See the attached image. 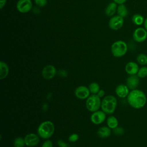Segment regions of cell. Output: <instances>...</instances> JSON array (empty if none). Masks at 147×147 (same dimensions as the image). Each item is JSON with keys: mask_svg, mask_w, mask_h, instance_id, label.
<instances>
[{"mask_svg": "<svg viewBox=\"0 0 147 147\" xmlns=\"http://www.w3.org/2000/svg\"><path fill=\"white\" fill-rule=\"evenodd\" d=\"M127 103L133 109H140L146 103L147 98L145 94L140 90H131L126 98Z\"/></svg>", "mask_w": 147, "mask_h": 147, "instance_id": "1", "label": "cell"}, {"mask_svg": "<svg viewBox=\"0 0 147 147\" xmlns=\"http://www.w3.org/2000/svg\"><path fill=\"white\" fill-rule=\"evenodd\" d=\"M37 131L40 137L45 140L49 139L54 133V124L51 121H45L39 125Z\"/></svg>", "mask_w": 147, "mask_h": 147, "instance_id": "2", "label": "cell"}, {"mask_svg": "<svg viewBox=\"0 0 147 147\" xmlns=\"http://www.w3.org/2000/svg\"><path fill=\"white\" fill-rule=\"evenodd\" d=\"M117 105V100L113 95H107L101 101L102 110L106 114H112L115 111Z\"/></svg>", "mask_w": 147, "mask_h": 147, "instance_id": "3", "label": "cell"}, {"mask_svg": "<svg viewBox=\"0 0 147 147\" xmlns=\"http://www.w3.org/2000/svg\"><path fill=\"white\" fill-rule=\"evenodd\" d=\"M127 51V45L126 43L122 40L114 42L111 47V52L115 57H121L123 56Z\"/></svg>", "mask_w": 147, "mask_h": 147, "instance_id": "4", "label": "cell"}, {"mask_svg": "<svg viewBox=\"0 0 147 147\" xmlns=\"http://www.w3.org/2000/svg\"><path fill=\"white\" fill-rule=\"evenodd\" d=\"M86 107L90 112H95L99 110L101 107V100L96 94H92L90 95L86 101Z\"/></svg>", "mask_w": 147, "mask_h": 147, "instance_id": "5", "label": "cell"}, {"mask_svg": "<svg viewBox=\"0 0 147 147\" xmlns=\"http://www.w3.org/2000/svg\"><path fill=\"white\" fill-rule=\"evenodd\" d=\"M133 40L137 42H142L147 38V30L145 28H137L133 33Z\"/></svg>", "mask_w": 147, "mask_h": 147, "instance_id": "6", "label": "cell"}, {"mask_svg": "<svg viewBox=\"0 0 147 147\" xmlns=\"http://www.w3.org/2000/svg\"><path fill=\"white\" fill-rule=\"evenodd\" d=\"M123 18L117 15L112 17L109 21V28L114 30H117L121 29L123 25Z\"/></svg>", "mask_w": 147, "mask_h": 147, "instance_id": "7", "label": "cell"}, {"mask_svg": "<svg viewBox=\"0 0 147 147\" xmlns=\"http://www.w3.org/2000/svg\"><path fill=\"white\" fill-rule=\"evenodd\" d=\"M106 114L102 110H97L91 114L90 121L95 125H100L105 121Z\"/></svg>", "mask_w": 147, "mask_h": 147, "instance_id": "8", "label": "cell"}, {"mask_svg": "<svg viewBox=\"0 0 147 147\" xmlns=\"http://www.w3.org/2000/svg\"><path fill=\"white\" fill-rule=\"evenodd\" d=\"M16 7L20 13H26L32 9V2L31 0H18Z\"/></svg>", "mask_w": 147, "mask_h": 147, "instance_id": "9", "label": "cell"}, {"mask_svg": "<svg viewBox=\"0 0 147 147\" xmlns=\"http://www.w3.org/2000/svg\"><path fill=\"white\" fill-rule=\"evenodd\" d=\"M56 72V69L53 65H47L43 68L41 74L44 79L46 80H51L55 76Z\"/></svg>", "mask_w": 147, "mask_h": 147, "instance_id": "10", "label": "cell"}, {"mask_svg": "<svg viewBox=\"0 0 147 147\" xmlns=\"http://www.w3.org/2000/svg\"><path fill=\"white\" fill-rule=\"evenodd\" d=\"M25 145L29 147H33L38 145L40 142L39 136L35 133H29L24 137Z\"/></svg>", "mask_w": 147, "mask_h": 147, "instance_id": "11", "label": "cell"}, {"mask_svg": "<svg viewBox=\"0 0 147 147\" xmlns=\"http://www.w3.org/2000/svg\"><path fill=\"white\" fill-rule=\"evenodd\" d=\"M75 95L79 99H86L90 94L88 87L84 86H80L75 90Z\"/></svg>", "mask_w": 147, "mask_h": 147, "instance_id": "12", "label": "cell"}, {"mask_svg": "<svg viewBox=\"0 0 147 147\" xmlns=\"http://www.w3.org/2000/svg\"><path fill=\"white\" fill-rule=\"evenodd\" d=\"M140 78L137 75H129L126 80V84L130 90L137 89L140 84Z\"/></svg>", "mask_w": 147, "mask_h": 147, "instance_id": "13", "label": "cell"}, {"mask_svg": "<svg viewBox=\"0 0 147 147\" xmlns=\"http://www.w3.org/2000/svg\"><path fill=\"white\" fill-rule=\"evenodd\" d=\"M115 92L118 97L121 98H127L128 94H129L130 89L128 88L126 84H119L116 87Z\"/></svg>", "mask_w": 147, "mask_h": 147, "instance_id": "14", "label": "cell"}, {"mask_svg": "<svg viewBox=\"0 0 147 147\" xmlns=\"http://www.w3.org/2000/svg\"><path fill=\"white\" fill-rule=\"evenodd\" d=\"M139 68L140 67L138 63L134 61H129L126 64L125 70L129 75H137Z\"/></svg>", "mask_w": 147, "mask_h": 147, "instance_id": "15", "label": "cell"}, {"mask_svg": "<svg viewBox=\"0 0 147 147\" xmlns=\"http://www.w3.org/2000/svg\"><path fill=\"white\" fill-rule=\"evenodd\" d=\"M111 133V130L108 126H102L97 130L98 136L102 138H105L110 137Z\"/></svg>", "mask_w": 147, "mask_h": 147, "instance_id": "16", "label": "cell"}, {"mask_svg": "<svg viewBox=\"0 0 147 147\" xmlns=\"http://www.w3.org/2000/svg\"><path fill=\"white\" fill-rule=\"evenodd\" d=\"M9 72V68L7 64L1 61L0 62V79L1 80L6 78Z\"/></svg>", "mask_w": 147, "mask_h": 147, "instance_id": "17", "label": "cell"}, {"mask_svg": "<svg viewBox=\"0 0 147 147\" xmlns=\"http://www.w3.org/2000/svg\"><path fill=\"white\" fill-rule=\"evenodd\" d=\"M117 9V3L114 2L110 3L105 9V14L109 17H111L114 14Z\"/></svg>", "mask_w": 147, "mask_h": 147, "instance_id": "18", "label": "cell"}, {"mask_svg": "<svg viewBox=\"0 0 147 147\" xmlns=\"http://www.w3.org/2000/svg\"><path fill=\"white\" fill-rule=\"evenodd\" d=\"M107 125L111 129H114L118 126V121L117 118L113 115H110L107 118Z\"/></svg>", "mask_w": 147, "mask_h": 147, "instance_id": "19", "label": "cell"}, {"mask_svg": "<svg viewBox=\"0 0 147 147\" xmlns=\"http://www.w3.org/2000/svg\"><path fill=\"white\" fill-rule=\"evenodd\" d=\"M131 21L134 25L140 26V25H141L142 24H144L145 19L142 15H141L140 14L136 13L132 16Z\"/></svg>", "mask_w": 147, "mask_h": 147, "instance_id": "20", "label": "cell"}, {"mask_svg": "<svg viewBox=\"0 0 147 147\" xmlns=\"http://www.w3.org/2000/svg\"><path fill=\"white\" fill-rule=\"evenodd\" d=\"M117 12L118 16L124 18L126 17L128 14V10L126 7V6L123 4H120L117 6Z\"/></svg>", "mask_w": 147, "mask_h": 147, "instance_id": "21", "label": "cell"}, {"mask_svg": "<svg viewBox=\"0 0 147 147\" xmlns=\"http://www.w3.org/2000/svg\"><path fill=\"white\" fill-rule=\"evenodd\" d=\"M137 62L138 64L144 66L147 65V55L145 53H140L136 57Z\"/></svg>", "mask_w": 147, "mask_h": 147, "instance_id": "22", "label": "cell"}, {"mask_svg": "<svg viewBox=\"0 0 147 147\" xmlns=\"http://www.w3.org/2000/svg\"><path fill=\"white\" fill-rule=\"evenodd\" d=\"M88 89L92 94H96L100 90V86L96 82H92L88 86Z\"/></svg>", "mask_w": 147, "mask_h": 147, "instance_id": "23", "label": "cell"}, {"mask_svg": "<svg viewBox=\"0 0 147 147\" xmlns=\"http://www.w3.org/2000/svg\"><path fill=\"white\" fill-rule=\"evenodd\" d=\"M13 145L14 147H24L25 145L24 138L21 137L16 138L13 141Z\"/></svg>", "mask_w": 147, "mask_h": 147, "instance_id": "24", "label": "cell"}, {"mask_svg": "<svg viewBox=\"0 0 147 147\" xmlns=\"http://www.w3.org/2000/svg\"><path fill=\"white\" fill-rule=\"evenodd\" d=\"M137 75L140 78H144L147 76V67L145 65L142 66L139 68Z\"/></svg>", "mask_w": 147, "mask_h": 147, "instance_id": "25", "label": "cell"}, {"mask_svg": "<svg viewBox=\"0 0 147 147\" xmlns=\"http://www.w3.org/2000/svg\"><path fill=\"white\" fill-rule=\"evenodd\" d=\"M113 131L115 134H116L117 136H122L123 134V133L125 132V130L122 127L117 126L115 129H113Z\"/></svg>", "mask_w": 147, "mask_h": 147, "instance_id": "26", "label": "cell"}, {"mask_svg": "<svg viewBox=\"0 0 147 147\" xmlns=\"http://www.w3.org/2000/svg\"><path fill=\"white\" fill-rule=\"evenodd\" d=\"M78 139H79V135L76 133L71 134L68 137V140L71 142H75L78 140Z\"/></svg>", "mask_w": 147, "mask_h": 147, "instance_id": "27", "label": "cell"}, {"mask_svg": "<svg viewBox=\"0 0 147 147\" xmlns=\"http://www.w3.org/2000/svg\"><path fill=\"white\" fill-rule=\"evenodd\" d=\"M35 3L39 7H44L47 3V0H34Z\"/></svg>", "mask_w": 147, "mask_h": 147, "instance_id": "28", "label": "cell"}, {"mask_svg": "<svg viewBox=\"0 0 147 147\" xmlns=\"http://www.w3.org/2000/svg\"><path fill=\"white\" fill-rule=\"evenodd\" d=\"M41 147H53L52 142L51 140L47 139L44 141Z\"/></svg>", "mask_w": 147, "mask_h": 147, "instance_id": "29", "label": "cell"}, {"mask_svg": "<svg viewBox=\"0 0 147 147\" xmlns=\"http://www.w3.org/2000/svg\"><path fill=\"white\" fill-rule=\"evenodd\" d=\"M57 144L59 147H69V144L61 140H57Z\"/></svg>", "mask_w": 147, "mask_h": 147, "instance_id": "30", "label": "cell"}, {"mask_svg": "<svg viewBox=\"0 0 147 147\" xmlns=\"http://www.w3.org/2000/svg\"><path fill=\"white\" fill-rule=\"evenodd\" d=\"M58 74L59 75L61 76V77H66L68 75V72L65 71V70H64V69H60L58 71Z\"/></svg>", "mask_w": 147, "mask_h": 147, "instance_id": "31", "label": "cell"}, {"mask_svg": "<svg viewBox=\"0 0 147 147\" xmlns=\"http://www.w3.org/2000/svg\"><path fill=\"white\" fill-rule=\"evenodd\" d=\"M96 95L99 97V98H102L103 96H104V95H105V91L102 90V89H100L99 91L98 92V93L96 94Z\"/></svg>", "mask_w": 147, "mask_h": 147, "instance_id": "32", "label": "cell"}, {"mask_svg": "<svg viewBox=\"0 0 147 147\" xmlns=\"http://www.w3.org/2000/svg\"><path fill=\"white\" fill-rule=\"evenodd\" d=\"M6 0H0V9H2L5 5Z\"/></svg>", "mask_w": 147, "mask_h": 147, "instance_id": "33", "label": "cell"}, {"mask_svg": "<svg viewBox=\"0 0 147 147\" xmlns=\"http://www.w3.org/2000/svg\"><path fill=\"white\" fill-rule=\"evenodd\" d=\"M127 0H113L114 2H115L117 4L120 5V4H123Z\"/></svg>", "mask_w": 147, "mask_h": 147, "instance_id": "34", "label": "cell"}, {"mask_svg": "<svg viewBox=\"0 0 147 147\" xmlns=\"http://www.w3.org/2000/svg\"><path fill=\"white\" fill-rule=\"evenodd\" d=\"M144 26L145 29L147 30V17L145 19V21H144Z\"/></svg>", "mask_w": 147, "mask_h": 147, "instance_id": "35", "label": "cell"}]
</instances>
